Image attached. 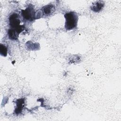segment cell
<instances>
[{"mask_svg": "<svg viewBox=\"0 0 121 121\" xmlns=\"http://www.w3.org/2000/svg\"><path fill=\"white\" fill-rule=\"evenodd\" d=\"M65 18V28L67 30H71L76 28L78 21V16L77 13L70 11L64 15Z\"/></svg>", "mask_w": 121, "mask_h": 121, "instance_id": "1", "label": "cell"}, {"mask_svg": "<svg viewBox=\"0 0 121 121\" xmlns=\"http://www.w3.org/2000/svg\"><path fill=\"white\" fill-rule=\"evenodd\" d=\"M20 18L19 15L13 13L11 14L9 17V24L10 28L16 30L19 33H20L24 29V26H20Z\"/></svg>", "mask_w": 121, "mask_h": 121, "instance_id": "2", "label": "cell"}, {"mask_svg": "<svg viewBox=\"0 0 121 121\" xmlns=\"http://www.w3.org/2000/svg\"><path fill=\"white\" fill-rule=\"evenodd\" d=\"M21 15L25 20L29 21L38 18L35 9L31 4H30L25 10H22Z\"/></svg>", "mask_w": 121, "mask_h": 121, "instance_id": "3", "label": "cell"}, {"mask_svg": "<svg viewBox=\"0 0 121 121\" xmlns=\"http://www.w3.org/2000/svg\"><path fill=\"white\" fill-rule=\"evenodd\" d=\"M104 6V3L102 1H97L93 4L91 9L94 12H99L102 10Z\"/></svg>", "mask_w": 121, "mask_h": 121, "instance_id": "4", "label": "cell"}, {"mask_svg": "<svg viewBox=\"0 0 121 121\" xmlns=\"http://www.w3.org/2000/svg\"><path fill=\"white\" fill-rule=\"evenodd\" d=\"M55 10V7L52 4H49L44 6L43 8V14L46 16H49Z\"/></svg>", "mask_w": 121, "mask_h": 121, "instance_id": "5", "label": "cell"}, {"mask_svg": "<svg viewBox=\"0 0 121 121\" xmlns=\"http://www.w3.org/2000/svg\"><path fill=\"white\" fill-rule=\"evenodd\" d=\"M8 36L10 39L16 40L17 39L19 33L15 29L10 28L8 32Z\"/></svg>", "mask_w": 121, "mask_h": 121, "instance_id": "6", "label": "cell"}, {"mask_svg": "<svg viewBox=\"0 0 121 121\" xmlns=\"http://www.w3.org/2000/svg\"><path fill=\"white\" fill-rule=\"evenodd\" d=\"M17 107L15 109V112L17 114H18L21 112L23 108V104H24V99H18L16 101Z\"/></svg>", "mask_w": 121, "mask_h": 121, "instance_id": "7", "label": "cell"}, {"mask_svg": "<svg viewBox=\"0 0 121 121\" xmlns=\"http://www.w3.org/2000/svg\"><path fill=\"white\" fill-rule=\"evenodd\" d=\"M0 53L4 57H6L7 55V48L5 45L2 43L0 45Z\"/></svg>", "mask_w": 121, "mask_h": 121, "instance_id": "8", "label": "cell"}]
</instances>
